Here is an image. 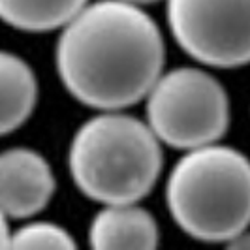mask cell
Returning <instances> with one entry per match:
<instances>
[{"label": "cell", "mask_w": 250, "mask_h": 250, "mask_svg": "<svg viewBox=\"0 0 250 250\" xmlns=\"http://www.w3.org/2000/svg\"><path fill=\"white\" fill-rule=\"evenodd\" d=\"M57 72L75 100L98 111H119L149 94L166 62L156 21L128 0L88 2L61 28Z\"/></svg>", "instance_id": "cell-1"}, {"label": "cell", "mask_w": 250, "mask_h": 250, "mask_svg": "<svg viewBox=\"0 0 250 250\" xmlns=\"http://www.w3.org/2000/svg\"><path fill=\"white\" fill-rule=\"evenodd\" d=\"M164 166L162 141L123 109L102 111L77 128L68 150L75 187L100 205L138 203L156 187Z\"/></svg>", "instance_id": "cell-2"}, {"label": "cell", "mask_w": 250, "mask_h": 250, "mask_svg": "<svg viewBox=\"0 0 250 250\" xmlns=\"http://www.w3.org/2000/svg\"><path fill=\"white\" fill-rule=\"evenodd\" d=\"M166 203L188 237L231 241L250 228V160L218 141L185 150L167 177Z\"/></svg>", "instance_id": "cell-3"}, {"label": "cell", "mask_w": 250, "mask_h": 250, "mask_svg": "<svg viewBox=\"0 0 250 250\" xmlns=\"http://www.w3.org/2000/svg\"><path fill=\"white\" fill-rule=\"evenodd\" d=\"M147 102V125L164 145L179 150L220 141L229 126V98L211 72L181 66L162 72Z\"/></svg>", "instance_id": "cell-4"}, {"label": "cell", "mask_w": 250, "mask_h": 250, "mask_svg": "<svg viewBox=\"0 0 250 250\" xmlns=\"http://www.w3.org/2000/svg\"><path fill=\"white\" fill-rule=\"evenodd\" d=\"M171 36L211 68L250 64V0H166Z\"/></svg>", "instance_id": "cell-5"}, {"label": "cell", "mask_w": 250, "mask_h": 250, "mask_svg": "<svg viewBox=\"0 0 250 250\" xmlns=\"http://www.w3.org/2000/svg\"><path fill=\"white\" fill-rule=\"evenodd\" d=\"M57 181L43 154L28 147L0 152V211L13 220L42 213L55 196Z\"/></svg>", "instance_id": "cell-6"}, {"label": "cell", "mask_w": 250, "mask_h": 250, "mask_svg": "<svg viewBox=\"0 0 250 250\" xmlns=\"http://www.w3.org/2000/svg\"><path fill=\"white\" fill-rule=\"evenodd\" d=\"M88 243L100 250L156 249L160 229L156 218L138 203L104 205L88 228Z\"/></svg>", "instance_id": "cell-7"}, {"label": "cell", "mask_w": 250, "mask_h": 250, "mask_svg": "<svg viewBox=\"0 0 250 250\" xmlns=\"http://www.w3.org/2000/svg\"><path fill=\"white\" fill-rule=\"evenodd\" d=\"M38 104V79L25 59L0 49V136L25 125Z\"/></svg>", "instance_id": "cell-8"}, {"label": "cell", "mask_w": 250, "mask_h": 250, "mask_svg": "<svg viewBox=\"0 0 250 250\" xmlns=\"http://www.w3.org/2000/svg\"><path fill=\"white\" fill-rule=\"evenodd\" d=\"M90 0H0V21L23 32L61 30Z\"/></svg>", "instance_id": "cell-9"}, {"label": "cell", "mask_w": 250, "mask_h": 250, "mask_svg": "<svg viewBox=\"0 0 250 250\" xmlns=\"http://www.w3.org/2000/svg\"><path fill=\"white\" fill-rule=\"evenodd\" d=\"M74 237L62 226L30 220L13 229L10 235V249H75Z\"/></svg>", "instance_id": "cell-10"}, {"label": "cell", "mask_w": 250, "mask_h": 250, "mask_svg": "<svg viewBox=\"0 0 250 250\" xmlns=\"http://www.w3.org/2000/svg\"><path fill=\"white\" fill-rule=\"evenodd\" d=\"M8 216L0 211V249H10V235H12V229L8 224Z\"/></svg>", "instance_id": "cell-11"}, {"label": "cell", "mask_w": 250, "mask_h": 250, "mask_svg": "<svg viewBox=\"0 0 250 250\" xmlns=\"http://www.w3.org/2000/svg\"><path fill=\"white\" fill-rule=\"evenodd\" d=\"M229 249H243V250H250V228H247L245 231H241L239 235L231 239V241H228L226 243Z\"/></svg>", "instance_id": "cell-12"}, {"label": "cell", "mask_w": 250, "mask_h": 250, "mask_svg": "<svg viewBox=\"0 0 250 250\" xmlns=\"http://www.w3.org/2000/svg\"><path fill=\"white\" fill-rule=\"evenodd\" d=\"M128 2H134V4L143 6V4H152V2H158V0H128Z\"/></svg>", "instance_id": "cell-13"}]
</instances>
